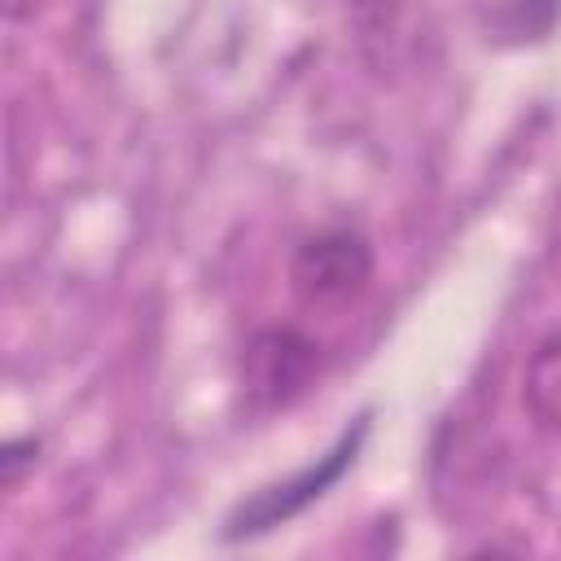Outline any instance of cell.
<instances>
[{
    "instance_id": "cell-1",
    "label": "cell",
    "mask_w": 561,
    "mask_h": 561,
    "mask_svg": "<svg viewBox=\"0 0 561 561\" xmlns=\"http://www.w3.org/2000/svg\"><path fill=\"white\" fill-rule=\"evenodd\" d=\"M368 430H373V412H355V416L342 425V434H337L311 465H302L298 473L276 478V482L259 486L254 495H245V500L224 517L219 539H224V543L259 539V535L285 526V522H294L298 513H307V508H311L316 500H324V495L346 478V469L359 460V451H364V443H368Z\"/></svg>"
},
{
    "instance_id": "cell-2",
    "label": "cell",
    "mask_w": 561,
    "mask_h": 561,
    "mask_svg": "<svg viewBox=\"0 0 561 561\" xmlns=\"http://www.w3.org/2000/svg\"><path fill=\"white\" fill-rule=\"evenodd\" d=\"M368 276H373V250L351 228H333V232L302 241L294 263H289L294 298L302 307H316V311L351 302L355 294H364Z\"/></svg>"
},
{
    "instance_id": "cell-3",
    "label": "cell",
    "mask_w": 561,
    "mask_h": 561,
    "mask_svg": "<svg viewBox=\"0 0 561 561\" xmlns=\"http://www.w3.org/2000/svg\"><path fill=\"white\" fill-rule=\"evenodd\" d=\"M320 373V346L298 329H259L241 351V390L259 412L289 408Z\"/></svg>"
},
{
    "instance_id": "cell-4",
    "label": "cell",
    "mask_w": 561,
    "mask_h": 561,
    "mask_svg": "<svg viewBox=\"0 0 561 561\" xmlns=\"http://www.w3.org/2000/svg\"><path fill=\"white\" fill-rule=\"evenodd\" d=\"M522 403L548 430H561V333L543 337L522 373Z\"/></svg>"
},
{
    "instance_id": "cell-5",
    "label": "cell",
    "mask_w": 561,
    "mask_h": 561,
    "mask_svg": "<svg viewBox=\"0 0 561 561\" xmlns=\"http://www.w3.org/2000/svg\"><path fill=\"white\" fill-rule=\"evenodd\" d=\"M39 460V438H9L0 447V482L4 486H18L26 469H35Z\"/></svg>"
},
{
    "instance_id": "cell-6",
    "label": "cell",
    "mask_w": 561,
    "mask_h": 561,
    "mask_svg": "<svg viewBox=\"0 0 561 561\" xmlns=\"http://www.w3.org/2000/svg\"><path fill=\"white\" fill-rule=\"evenodd\" d=\"M44 4H48V0H0V9H4L9 22H26V18H35Z\"/></svg>"
}]
</instances>
